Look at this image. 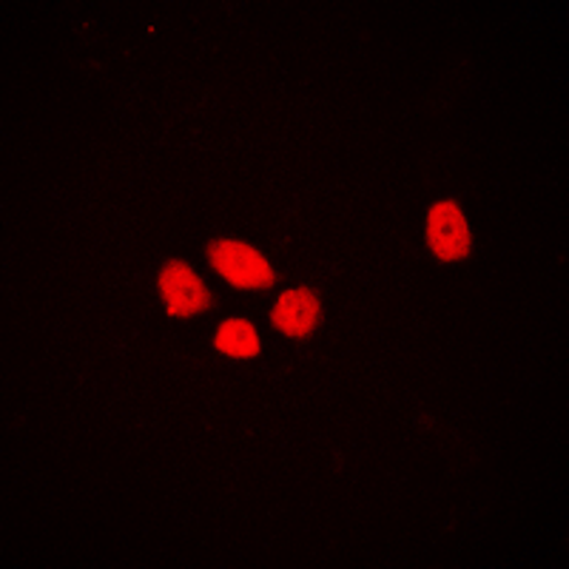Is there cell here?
<instances>
[{"label": "cell", "mask_w": 569, "mask_h": 569, "mask_svg": "<svg viewBox=\"0 0 569 569\" xmlns=\"http://www.w3.org/2000/svg\"><path fill=\"white\" fill-rule=\"evenodd\" d=\"M206 259L211 271L233 288V291H271L277 284V271L273 262L259 251L257 246L237 237H220L206 248Z\"/></svg>", "instance_id": "cell-1"}, {"label": "cell", "mask_w": 569, "mask_h": 569, "mask_svg": "<svg viewBox=\"0 0 569 569\" xmlns=\"http://www.w3.org/2000/svg\"><path fill=\"white\" fill-rule=\"evenodd\" d=\"M157 297L171 319H197L211 308V291L206 279L182 259H169L157 271Z\"/></svg>", "instance_id": "cell-2"}, {"label": "cell", "mask_w": 569, "mask_h": 569, "mask_svg": "<svg viewBox=\"0 0 569 569\" xmlns=\"http://www.w3.org/2000/svg\"><path fill=\"white\" fill-rule=\"evenodd\" d=\"M425 246L439 262H461L472 253L476 237L465 208L456 200H436L425 217Z\"/></svg>", "instance_id": "cell-3"}, {"label": "cell", "mask_w": 569, "mask_h": 569, "mask_svg": "<svg viewBox=\"0 0 569 569\" xmlns=\"http://www.w3.org/2000/svg\"><path fill=\"white\" fill-rule=\"evenodd\" d=\"M271 325L284 339L305 342L322 325V299L308 284L284 288L271 305Z\"/></svg>", "instance_id": "cell-4"}, {"label": "cell", "mask_w": 569, "mask_h": 569, "mask_svg": "<svg viewBox=\"0 0 569 569\" xmlns=\"http://www.w3.org/2000/svg\"><path fill=\"white\" fill-rule=\"evenodd\" d=\"M213 350L228 362H253L262 353V337L259 328L246 317H226L211 339Z\"/></svg>", "instance_id": "cell-5"}]
</instances>
